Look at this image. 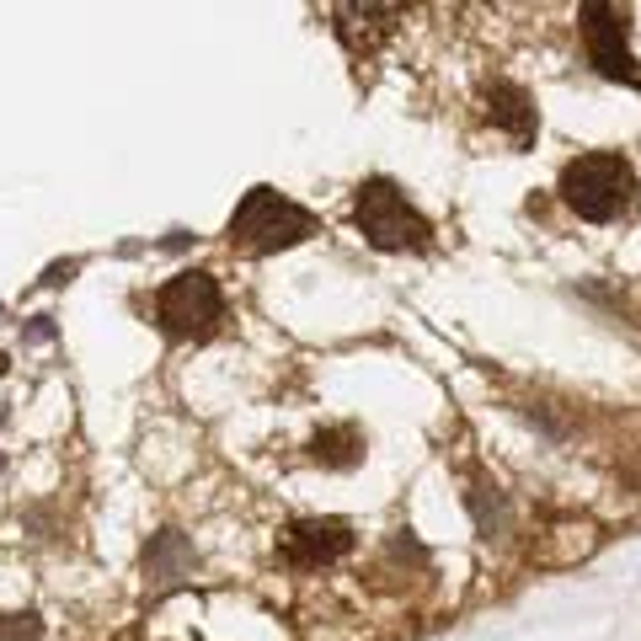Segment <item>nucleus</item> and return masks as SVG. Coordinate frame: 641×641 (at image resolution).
<instances>
[{
  "instance_id": "nucleus-6",
  "label": "nucleus",
  "mask_w": 641,
  "mask_h": 641,
  "mask_svg": "<svg viewBox=\"0 0 641 641\" xmlns=\"http://www.w3.org/2000/svg\"><path fill=\"white\" fill-rule=\"evenodd\" d=\"M353 551V529L342 519H294L278 540V556L300 572H316V567H332Z\"/></svg>"
},
{
  "instance_id": "nucleus-1",
  "label": "nucleus",
  "mask_w": 641,
  "mask_h": 641,
  "mask_svg": "<svg viewBox=\"0 0 641 641\" xmlns=\"http://www.w3.org/2000/svg\"><path fill=\"white\" fill-rule=\"evenodd\" d=\"M316 230H321V220L305 203L284 198L278 187H252L236 203V214L225 220V241L241 257H273V252H289V246L310 241Z\"/></svg>"
},
{
  "instance_id": "nucleus-14",
  "label": "nucleus",
  "mask_w": 641,
  "mask_h": 641,
  "mask_svg": "<svg viewBox=\"0 0 641 641\" xmlns=\"http://www.w3.org/2000/svg\"><path fill=\"white\" fill-rule=\"evenodd\" d=\"M6 369H11V358H6V353H0V374H6Z\"/></svg>"
},
{
  "instance_id": "nucleus-4",
  "label": "nucleus",
  "mask_w": 641,
  "mask_h": 641,
  "mask_svg": "<svg viewBox=\"0 0 641 641\" xmlns=\"http://www.w3.org/2000/svg\"><path fill=\"white\" fill-rule=\"evenodd\" d=\"M220 321H225V289H220L214 273L187 268V273L166 278V284L155 289V326H161L171 342L209 337Z\"/></svg>"
},
{
  "instance_id": "nucleus-5",
  "label": "nucleus",
  "mask_w": 641,
  "mask_h": 641,
  "mask_svg": "<svg viewBox=\"0 0 641 641\" xmlns=\"http://www.w3.org/2000/svg\"><path fill=\"white\" fill-rule=\"evenodd\" d=\"M577 33H583L588 59H593V70H599V75L625 81V86H641V59L631 54V11H625V6L588 0V6L577 11Z\"/></svg>"
},
{
  "instance_id": "nucleus-15",
  "label": "nucleus",
  "mask_w": 641,
  "mask_h": 641,
  "mask_svg": "<svg viewBox=\"0 0 641 641\" xmlns=\"http://www.w3.org/2000/svg\"><path fill=\"white\" fill-rule=\"evenodd\" d=\"M0 471H6V460H0Z\"/></svg>"
},
{
  "instance_id": "nucleus-12",
  "label": "nucleus",
  "mask_w": 641,
  "mask_h": 641,
  "mask_svg": "<svg viewBox=\"0 0 641 641\" xmlns=\"http://www.w3.org/2000/svg\"><path fill=\"white\" fill-rule=\"evenodd\" d=\"M70 273H81V257H70V262H54V268L43 273V284H70Z\"/></svg>"
},
{
  "instance_id": "nucleus-3",
  "label": "nucleus",
  "mask_w": 641,
  "mask_h": 641,
  "mask_svg": "<svg viewBox=\"0 0 641 641\" xmlns=\"http://www.w3.org/2000/svg\"><path fill=\"white\" fill-rule=\"evenodd\" d=\"M353 225L374 252H422L433 241V225L390 177H369L353 187Z\"/></svg>"
},
{
  "instance_id": "nucleus-13",
  "label": "nucleus",
  "mask_w": 641,
  "mask_h": 641,
  "mask_svg": "<svg viewBox=\"0 0 641 641\" xmlns=\"http://www.w3.org/2000/svg\"><path fill=\"white\" fill-rule=\"evenodd\" d=\"M27 337H33V342H49V337H54L49 316H33V326H27Z\"/></svg>"
},
{
  "instance_id": "nucleus-9",
  "label": "nucleus",
  "mask_w": 641,
  "mask_h": 641,
  "mask_svg": "<svg viewBox=\"0 0 641 641\" xmlns=\"http://www.w3.org/2000/svg\"><path fill=\"white\" fill-rule=\"evenodd\" d=\"M310 460L326 465V471H353V465L364 460V433H358L353 422H332V428H321L316 439H310Z\"/></svg>"
},
{
  "instance_id": "nucleus-2",
  "label": "nucleus",
  "mask_w": 641,
  "mask_h": 641,
  "mask_svg": "<svg viewBox=\"0 0 641 641\" xmlns=\"http://www.w3.org/2000/svg\"><path fill=\"white\" fill-rule=\"evenodd\" d=\"M561 203L588 225H609L636 193V171L620 150H583L561 166Z\"/></svg>"
},
{
  "instance_id": "nucleus-8",
  "label": "nucleus",
  "mask_w": 641,
  "mask_h": 641,
  "mask_svg": "<svg viewBox=\"0 0 641 641\" xmlns=\"http://www.w3.org/2000/svg\"><path fill=\"white\" fill-rule=\"evenodd\" d=\"M193 567V540L182 535V529H161V535H150L145 545V577L150 583H177Z\"/></svg>"
},
{
  "instance_id": "nucleus-11",
  "label": "nucleus",
  "mask_w": 641,
  "mask_h": 641,
  "mask_svg": "<svg viewBox=\"0 0 641 641\" xmlns=\"http://www.w3.org/2000/svg\"><path fill=\"white\" fill-rule=\"evenodd\" d=\"M38 631H43V625H38L33 609H27V615H6V620H0V641H38Z\"/></svg>"
},
{
  "instance_id": "nucleus-10",
  "label": "nucleus",
  "mask_w": 641,
  "mask_h": 641,
  "mask_svg": "<svg viewBox=\"0 0 641 641\" xmlns=\"http://www.w3.org/2000/svg\"><path fill=\"white\" fill-rule=\"evenodd\" d=\"M465 503H471V513H476V524H481V535H487V540L508 529V497L497 492V481H476Z\"/></svg>"
},
{
  "instance_id": "nucleus-7",
  "label": "nucleus",
  "mask_w": 641,
  "mask_h": 641,
  "mask_svg": "<svg viewBox=\"0 0 641 641\" xmlns=\"http://www.w3.org/2000/svg\"><path fill=\"white\" fill-rule=\"evenodd\" d=\"M487 118L508 134L513 150H524L529 139L540 134V107H535V97H529L519 81H492L487 86Z\"/></svg>"
}]
</instances>
